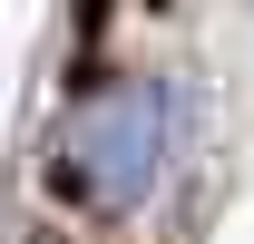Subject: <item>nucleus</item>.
<instances>
[{"instance_id":"1","label":"nucleus","mask_w":254,"mask_h":244,"mask_svg":"<svg viewBox=\"0 0 254 244\" xmlns=\"http://www.w3.org/2000/svg\"><path fill=\"white\" fill-rule=\"evenodd\" d=\"M157 156H166V88L157 78H118L68 108L59 127V195L88 215H127L147 185H157Z\"/></svg>"}]
</instances>
